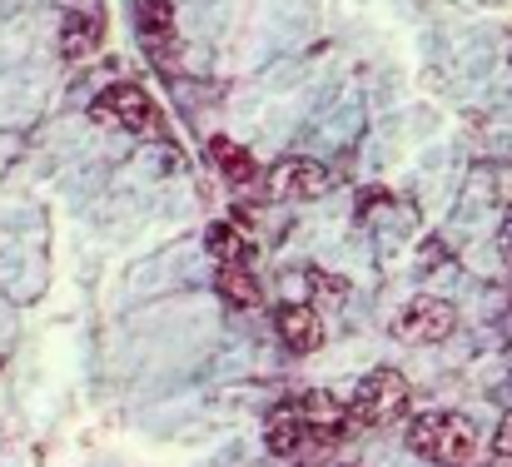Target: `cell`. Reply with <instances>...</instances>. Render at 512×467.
<instances>
[{
	"instance_id": "obj_1",
	"label": "cell",
	"mask_w": 512,
	"mask_h": 467,
	"mask_svg": "<svg viewBox=\"0 0 512 467\" xmlns=\"http://www.w3.org/2000/svg\"><path fill=\"white\" fill-rule=\"evenodd\" d=\"M408 448L418 458H428V463L463 467V463H473L478 438H473V423L458 418V413H418L408 423Z\"/></svg>"
},
{
	"instance_id": "obj_2",
	"label": "cell",
	"mask_w": 512,
	"mask_h": 467,
	"mask_svg": "<svg viewBox=\"0 0 512 467\" xmlns=\"http://www.w3.org/2000/svg\"><path fill=\"white\" fill-rule=\"evenodd\" d=\"M403 408H408V378H403L398 368H373V373L353 388V398H348L353 428H383V423H393Z\"/></svg>"
},
{
	"instance_id": "obj_3",
	"label": "cell",
	"mask_w": 512,
	"mask_h": 467,
	"mask_svg": "<svg viewBox=\"0 0 512 467\" xmlns=\"http://www.w3.org/2000/svg\"><path fill=\"white\" fill-rule=\"evenodd\" d=\"M90 115L100 125H115V130H130V135H155L160 130V105L140 85H125V80L110 85V90H100L95 105H90Z\"/></svg>"
},
{
	"instance_id": "obj_4",
	"label": "cell",
	"mask_w": 512,
	"mask_h": 467,
	"mask_svg": "<svg viewBox=\"0 0 512 467\" xmlns=\"http://www.w3.org/2000/svg\"><path fill=\"white\" fill-rule=\"evenodd\" d=\"M329 184H334V174H329V164H319V159H279L269 174H264V189H269V199H279V204H294V199H319V194H329Z\"/></svg>"
},
{
	"instance_id": "obj_5",
	"label": "cell",
	"mask_w": 512,
	"mask_h": 467,
	"mask_svg": "<svg viewBox=\"0 0 512 467\" xmlns=\"http://www.w3.org/2000/svg\"><path fill=\"white\" fill-rule=\"evenodd\" d=\"M453 328H458V313H453L448 299L418 294V299H408V309L398 313V333H403L408 343H443Z\"/></svg>"
},
{
	"instance_id": "obj_6",
	"label": "cell",
	"mask_w": 512,
	"mask_h": 467,
	"mask_svg": "<svg viewBox=\"0 0 512 467\" xmlns=\"http://www.w3.org/2000/svg\"><path fill=\"white\" fill-rule=\"evenodd\" d=\"M264 443L274 458H294L299 448H309V418H304V403L289 398L269 413V428H264Z\"/></svg>"
},
{
	"instance_id": "obj_7",
	"label": "cell",
	"mask_w": 512,
	"mask_h": 467,
	"mask_svg": "<svg viewBox=\"0 0 512 467\" xmlns=\"http://www.w3.org/2000/svg\"><path fill=\"white\" fill-rule=\"evenodd\" d=\"M279 338L294 348V353H314L324 343V318L314 304H284L279 309Z\"/></svg>"
},
{
	"instance_id": "obj_8",
	"label": "cell",
	"mask_w": 512,
	"mask_h": 467,
	"mask_svg": "<svg viewBox=\"0 0 512 467\" xmlns=\"http://www.w3.org/2000/svg\"><path fill=\"white\" fill-rule=\"evenodd\" d=\"M209 164L229 179V184H254L259 179V164L254 155L244 150V145H234V140H224V135H214L209 140Z\"/></svg>"
},
{
	"instance_id": "obj_9",
	"label": "cell",
	"mask_w": 512,
	"mask_h": 467,
	"mask_svg": "<svg viewBox=\"0 0 512 467\" xmlns=\"http://www.w3.org/2000/svg\"><path fill=\"white\" fill-rule=\"evenodd\" d=\"M219 299L239 313L259 309V284H254V274H249L244 264H219Z\"/></svg>"
},
{
	"instance_id": "obj_10",
	"label": "cell",
	"mask_w": 512,
	"mask_h": 467,
	"mask_svg": "<svg viewBox=\"0 0 512 467\" xmlns=\"http://www.w3.org/2000/svg\"><path fill=\"white\" fill-rule=\"evenodd\" d=\"M95 45H100V20H95V15H65V20H60V50H65L70 60L90 55Z\"/></svg>"
},
{
	"instance_id": "obj_11",
	"label": "cell",
	"mask_w": 512,
	"mask_h": 467,
	"mask_svg": "<svg viewBox=\"0 0 512 467\" xmlns=\"http://www.w3.org/2000/svg\"><path fill=\"white\" fill-rule=\"evenodd\" d=\"M204 249H209L219 264H239V254H244V229H239V219H219V224H209Z\"/></svg>"
},
{
	"instance_id": "obj_12",
	"label": "cell",
	"mask_w": 512,
	"mask_h": 467,
	"mask_svg": "<svg viewBox=\"0 0 512 467\" xmlns=\"http://www.w3.org/2000/svg\"><path fill=\"white\" fill-rule=\"evenodd\" d=\"M140 30H145V40L170 45L174 40V5L170 0H140Z\"/></svg>"
},
{
	"instance_id": "obj_13",
	"label": "cell",
	"mask_w": 512,
	"mask_h": 467,
	"mask_svg": "<svg viewBox=\"0 0 512 467\" xmlns=\"http://www.w3.org/2000/svg\"><path fill=\"white\" fill-rule=\"evenodd\" d=\"M493 453H498V458H512V418L503 423V428H498V438H493Z\"/></svg>"
},
{
	"instance_id": "obj_14",
	"label": "cell",
	"mask_w": 512,
	"mask_h": 467,
	"mask_svg": "<svg viewBox=\"0 0 512 467\" xmlns=\"http://www.w3.org/2000/svg\"><path fill=\"white\" fill-rule=\"evenodd\" d=\"M503 239H508V249H512V209H508V219H503Z\"/></svg>"
}]
</instances>
